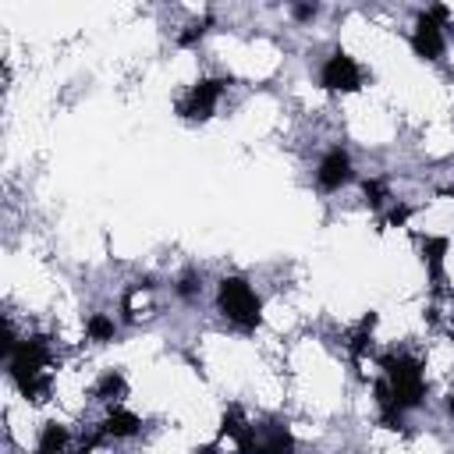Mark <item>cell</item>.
I'll list each match as a JSON object with an SVG mask.
<instances>
[{
  "mask_svg": "<svg viewBox=\"0 0 454 454\" xmlns=\"http://www.w3.org/2000/svg\"><path fill=\"white\" fill-rule=\"evenodd\" d=\"M7 365H11V380L14 387L32 397V401H46L50 394V380H53V351H50V337H25L7 351Z\"/></svg>",
  "mask_w": 454,
  "mask_h": 454,
  "instance_id": "6da1fadb",
  "label": "cell"
},
{
  "mask_svg": "<svg viewBox=\"0 0 454 454\" xmlns=\"http://www.w3.org/2000/svg\"><path fill=\"white\" fill-rule=\"evenodd\" d=\"M216 309L238 330H255L262 323V301L252 291V284L241 280V277H223L220 280V287H216Z\"/></svg>",
  "mask_w": 454,
  "mask_h": 454,
  "instance_id": "7a4b0ae2",
  "label": "cell"
},
{
  "mask_svg": "<svg viewBox=\"0 0 454 454\" xmlns=\"http://www.w3.org/2000/svg\"><path fill=\"white\" fill-rule=\"evenodd\" d=\"M447 14H450V7L436 4V7H429V11H422L415 18V28H411V50H415V57H422V60H440L443 57V46H447L443 21H447Z\"/></svg>",
  "mask_w": 454,
  "mask_h": 454,
  "instance_id": "3957f363",
  "label": "cell"
},
{
  "mask_svg": "<svg viewBox=\"0 0 454 454\" xmlns=\"http://www.w3.org/2000/svg\"><path fill=\"white\" fill-rule=\"evenodd\" d=\"M227 85H231L227 78H202V82H195L184 92V99L177 103V114L184 121H209L213 110H216V103H220V96L227 92Z\"/></svg>",
  "mask_w": 454,
  "mask_h": 454,
  "instance_id": "277c9868",
  "label": "cell"
},
{
  "mask_svg": "<svg viewBox=\"0 0 454 454\" xmlns=\"http://www.w3.org/2000/svg\"><path fill=\"white\" fill-rule=\"evenodd\" d=\"M319 85H323L326 92H358V89H362V67H358V60H355L348 50H333V53L323 60Z\"/></svg>",
  "mask_w": 454,
  "mask_h": 454,
  "instance_id": "5b68a950",
  "label": "cell"
},
{
  "mask_svg": "<svg viewBox=\"0 0 454 454\" xmlns=\"http://www.w3.org/2000/svg\"><path fill=\"white\" fill-rule=\"evenodd\" d=\"M351 177H355V170H351V156H348L344 149H330V153L319 160L316 184H319L323 192H337V188H344Z\"/></svg>",
  "mask_w": 454,
  "mask_h": 454,
  "instance_id": "8992f818",
  "label": "cell"
},
{
  "mask_svg": "<svg viewBox=\"0 0 454 454\" xmlns=\"http://www.w3.org/2000/svg\"><path fill=\"white\" fill-rule=\"evenodd\" d=\"M138 426H142V419L135 415V411H128V408H114L106 419H103V436H114V440H124V436H135L138 433Z\"/></svg>",
  "mask_w": 454,
  "mask_h": 454,
  "instance_id": "52a82bcc",
  "label": "cell"
},
{
  "mask_svg": "<svg viewBox=\"0 0 454 454\" xmlns=\"http://www.w3.org/2000/svg\"><path fill=\"white\" fill-rule=\"evenodd\" d=\"M443 255H447V238H440V234H426V238H422V259H426L429 277H433L436 287L443 284Z\"/></svg>",
  "mask_w": 454,
  "mask_h": 454,
  "instance_id": "ba28073f",
  "label": "cell"
},
{
  "mask_svg": "<svg viewBox=\"0 0 454 454\" xmlns=\"http://www.w3.org/2000/svg\"><path fill=\"white\" fill-rule=\"evenodd\" d=\"M64 447H67V429L60 422H46L43 433H39L35 454H64Z\"/></svg>",
  "mask_w": 454,
  "mask_h": 454,
  "instance_id": "9c48e42d",
  "label": "cell"
},
{
  "mask_svg": "<svg viewBox=\"0 0 454 454\" xmlns=\"http://www.w3.org/2000/svg\"><path fill=\"white\" fill-rule=\"evenodd\" d=\"M124 394V380L117 376V372H106L103 380H99V387H96V397L99 401H117Z\"/></svg>",
  "mask_w": 454,
  "mask_h": 454,
  "instance_id": "30bf717a",
  "label": "cell"
},
{
  "mask_svg": "<svg viewBox=\"0 0 454 454\" xmlns=\"http://www.w3.org/2000/svg\"><path fill=\"white\" fill-rule=\"evenodd\" d=\"M85 330H89L92 340H110V337H114V319L103 316V312H96V316L85 323Z\"/></svg>",
  "mask_w": 454,
  "mask_h": 454,
  "instance_id": "8fae6325",
  "label": "cell"
},
{
  "mask_svg": "<svg viewBox=\"0 0 454 454\" xmlns=\"http://www.w3.org/2000/svg\"><path fill=\"white\" fill-rule=\"evenodd\" d=\"M294 14H298V18H312V14H316V4H312V7L301 4V7H294Z\"/></svg>",
  "mask_w": 454,
  "mask_h": 454,
  "instance_id": "7c38bea8",
  "label": "cell"
},
{
  "mask_svg": "<svg viewBox=\"0 0 454 454\" xmlns=\"http://www.w3.org/2000/svg\"><path fill=\"white\" fill-rule=\"evenodd\" d=\"M447 411H450V415H454V394H450V397H447Z\"/></svg>",
  "mask_w": 454,
  "mask_h": 454,
  "instance_id": "4fadbf2b",
  "label": "cell"
}]
</instances>
